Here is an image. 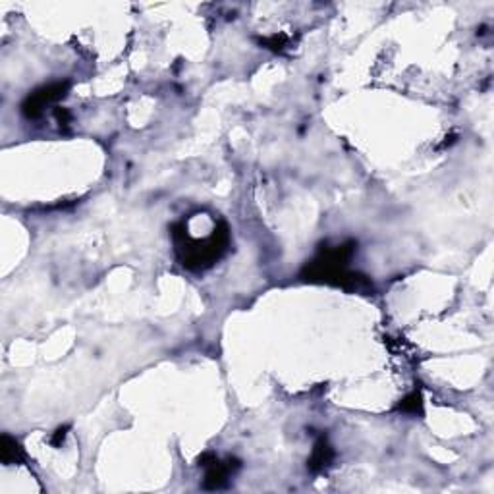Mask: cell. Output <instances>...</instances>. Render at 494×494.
Instances as JSON below:
<instances>
[{
	"mask_svg": "<svg viewBox=\"0 0 494 494\" xmlns=\"http://www.w3.org/2000/svg\"><path fill=\"white\" fill-rule=\"evenodd\" d=\"M70 431V425H64V427H60V429H56L54 431V435L51 436V444L52 446H62L64 444V438H66V433Z\"/></svg>",
	"mask_w": 494,
	"mask_h": 494,
	"instance_id": "9",
	"label": "cell"
},
{
	"mask_svg": "<svg viewBox=\"0 0 494 494\" xmlns=\"http://www.w3.org/2000/svg\"><path fill=\"white\" fill-rule=\"evenodd\" d=\"M54 116H56V120H59L60 124H64V126L70 122V112H68L66 109H56L54 110Z\"/></svg>",
	"mask_w": 494,
	"mask_h": 494,
	"instance_id": "10",
	"label": "cell"
},
{
	"mask_svg": "<svg viewBox=\"0 0 494 494\" xmlns=\"http://www.w3.org/2000/svg\"><path fill=\"white\" fill-rule=\"evenodd\" d=\"M398 411L402 413H410V415H421L423 413V396L421 392H411L410 396H406L402 402L398 403Z\"/></svg>",
	"mask_w": 494,
	"mask_h": 494,
	"instance_id": "7",
	"label": "cell"
},
{
	"mask_svg": "<svg viewBox=\"0 0 494 494\" xmlns=\"http://www.w3.org/2000/svg\"><path fill=\"white\" fill-rule=\"evenodd\" d=\"M261 45H265L270 51L280 52L286 47V37H282V35H272L270 39H261Z\"/></svg>",
	"mask_w": 494,
	"mask_h": 494,
	"instance_id": "8",
	"label": "cell"
},
{
	"mask_svg": "<svg viewBox=\"0 0 494 494\" xmlns=\"http://www.w3.org/2000/svg\"><path fill=\"white\" fill-rule=\"evenodd\" d=\"M68 89H70V82H54V84L43 85L37 91L27 95V99L22 105V112L29 120L31 118H39L43 114V110L47 109L49 105L62 101L68 95Z\"/></svg>",
	"mask_w": 494,
	"mask_h": 494,
	"instance_id": "3",
	"label": "cell"
},
{
	"mask_svg": "<svg viewBox=\"0 0 494 494\" xmlns=\"http://www.w3.org/2000/svg\"><path fill=\"white\" fill-rule=\"evenodd\" d=\"M174 240L178 243V253H180V259L182 265L192 270H205L210 265H215L224 252L228 249V242H230V236H228L226 224H218V228H215V232L207 240H192L187 236L182 224H178L174 228Z\"/></svg>",
	"mask_w": 494,
	"mask_h": 494,
	"instance_id": "1",
	"label": "cell"
},
{
	"mask_svg": "<svg viewBox=\"0 0 494 494\" xmlns=\"http://www.w3.org/2000/svg\"><path fill=\"white\" fill-rule=\"evenodd\" d=\"M0 460L4 465H16L26 460V454L22 450L20 442L10 435H2L0 438Z\"/></svg>",
	"mask_w": 494,
	"mask_h": 494,
	"instance_id": "6",
	"label": "cell"
},
{
	"mask_svg": "<svg viewBox=\"0 0 494 494\" xmlns=\"http://www.w3.org/2000/svg\"><path fill=\"white\" fill-rule=\"evenodd\" d=\"M240 468V461L238 460H228V461H218V458L213 463L207 465V475H205V483L203 486L207 491H218V488H224L228 485V475L234 473L236 469Z\"/></svg>",
	"mask_w": 494,
	"mask_h": 494,
	"instance_id": "4",
	"label": "cell"
},
{
	"mask_svg": "<svg viewBox=\"0 0 494 494\" xmlns=\"http://www.w3.org/2000/svg\"><path fill=\"white\" fill-rule=\"evenodd\" d=\"M332 460H334V450H332V446L327 442V438L321 436L317 444H315V448H313V454H311L309 461H307V468H309V471H313V473H318V471L327 469L328 465L332 463Z\"/></svg>",
	"mask_w": 494,
	"mask_h": 494,
	"instance_id": "5",
	"label": "cell"
},
{
	"mask_svg": "<svg viewBox=\"0 0 494 494\" xmlns=\"http://www.w3.org/2000/svg\"><path fill=\"white\" fill-rule=\"evenodd\" d=\"M353 243L348 245H338L334 249H327L317 261H313L311 265L303 270V278L311 282H327V284L342 286V288H363L369 282L360 275L346 270L348 261L353 255Z\"/></svg>",
	"mask_w": 494,
	"mask_h": 494,
	"instance_id": "2",
	"label": "cell"
}]
</instances>
